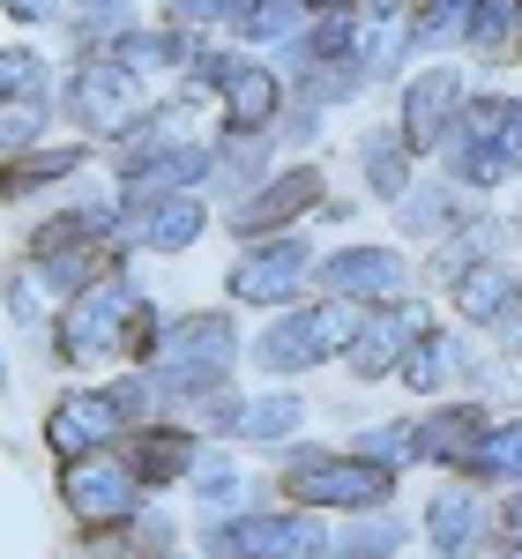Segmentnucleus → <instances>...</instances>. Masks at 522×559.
Segmentation results:
<instances>
[{"label": "nucleus", "mask_w": 522, "mask_h": 559, "mask_svg": "<svg viewBox=\"0 0 522 559\" xmlns=\"http://www.w3.org/2000/svg\"><path fill=\"white\" fill-rule=\"evenodd\" d=\"M358 321L366 313L344 299H299V306H284V313H269L247 336V358L269 381H292V373H313V366H344Z\"/></svg>", "instance_id": "nucleus-1"}, {"label": "nucleus", "mask_w": 522, "mask_h": 559, "mask_svg": "<svg viewBox=\"0 0 522 559\" xmlns=\"http://www.w3.org/2000/svg\"><path fill=\"white\" fill-rule=\"evenodd\" d=\"M440 173L455 179L463 194H500L522 179V105L500 90H471L463 120L440 150Z\"/></svg>", "instance_id": "nucleus-2"}, {"label": "nucleus", "mask_w": 522, "mask_h": 559, "mask_svg": "<svg viewBox=\"0 0 522 559\" xmlns=\"http://www.w3.org/2000/svg\"><path fill=\"white\" fill-rule=\"evenodd\" d=\"M276 492L292 508H313V515H381L395 500V471L351 455V448H299L276 463Z\"/></svg>", "instance_id": "nucleus-3"}, {"label": "nucleus", "mask_w": 522, "mask_h": 559, "mask_svg": "<svg viewBox=\"0 0 522 559\" xmlns=\"http://www.w3.org/2000/svg\"><path fill=\"white\" fill-rule=\"evenodd\" d=\"M247 358V336H239V321L224 313V306H194V313H179L165 321V344L150 366H134V373H150L165 403H187L194 388H217L232 381V366Z\"/></svg>", "instance_id": "nucleus-4"}, {"label": "nucleus", "mask_w": 522, "mask_h": 559, "mask_svg": "<svg viewBox=\"0 0 522 559\" xmlns=\"http://www.w3.org/2000/svg\"><path fill=\"white\" fill-rule=\"evenodd\" d=\"M134 306H142L134 269L97 276L83 299H68L60 313H52V358H60L68 373H90V366H105V358H128V321H134Z\"/></svg>", "instance_id": "nucleus-5"}, {"label": "nucleus", "mask_w": 522, "mask_h": 559, "mask_svg": "<svg viewBox=\"0 0 522 559\" xmlns=\"http://www.w3.org/2000/svg\"><path fill=\"white\" fill-rule=\"evenodd\" d=\"M157 97H150V83L134 75V68H120L112 52H90V60H75L68 68V83H60V112H68V128H75V142H128L134 128H142V112H150Z\"/></svg>", "instance_id": "nucleus-6"}, {"label": "nucleus", "mask_w": 522, "mask_h": 559, "mask_svg": "<svg viewBox=\"0 0 522 559\" xmlns=\"http://www.w3.org/2000/svg\"><path fill=\"white\" fill-rule=\"evenodd\" d=\"M194 545L202 559H329L336 530L313 508H247V515H210Z\"/></svg>", "instance_id": "nucleus-7"}, {"label": "nucleus", "mask_w": 522, "mask_h": 559, "mask_svg": "<svg viewBox=\"0 0 522 559\" xmlns=\"http://www.w3.org/2000/svg\"><path fill=\"white\" fill-rule=\"evenodd\" d=\"M313 239L306 231H276V239H239V254L224 269V299L232 306H261V313H284L313 292Z\"/></svg>", "instance_id": "nucleus-8"}, {"label": "nucleus", "mask_w": 522, "mask_h": 559, "mask_svg": "<svg viewBox=\"0 0 522 559\" xmlns=\"http://www.w3.org/2000/svg\"><path fill=\"white\" fill-rule=\"evenodd\" d=\"M60 112V75L38 45H0V157L38 150Z\"/></svg>", "instance_id": "nucleus-9"}, {"label": "nucleus", "mask_w": 522, "mask_h": 559, "mask_svg": "<svg viewBox=\"0 0 522 559\" xmlns=\"http://www.w3.org/2000/svg\"><path fill=\"white\" fill-rule=\"evenodd\" d=\"M463 105H471V83H463V68H448V60H426L411 83H403V105H395V134H403V150L426 165L448 150V134L463 120Z\"/></svg>", "instance_id": "nucleus-10"}, {"label": "nucleus", "mask_w": 522, "mask_h": 559, "mask_svg": "<svg viewBox=\"0 0 522 559\" xmlns=\"http://www.w3.org/2000/svg\"><path fill=\"white\" fill-rule=\"evenodd\" d=\"M60 508L90 530H112V522H128L150 508V492L134 485V471L120 463V448H105V455H75V463H60Z\"/></svg>", "instance_id": "nucleus-11"}, {"label": "nucleus", "mask_w": 522, "mask_h": 559, "mask_svg": "<svg viewBox=\"0 0 522 559\" xmlns=\"http://www.w3.org/2000/svg\"><path fill=\"white\" fill-rule=\"evenodd\" d=\"M321 202H329V173H321V165H276L247 202L224 210V224H232L239 239H276V231H299Z\"/></svg>", "instance_id": "nucleus-12"}, {"label": "nucleus", "mask_w": 522, "mask_h": 559, "mask_svg": "<svg viewBox=\"0 0 522 559\" xmlns=\"http://www.w3.org/2000/svg\"><path fill=\"white\" fill-rule=\"evenodd\" d=\"M411 261L395 254V247H336V254H321V269H313V284H321V299H344L358 306V313H373V306H395L411 299Z\"/></svg>", "instance_id": "nucleus-13"}, {"label": "nucleus", "mask_w": 522, "mask_h": 559, "mask_svg": "<svg viewBox=\"0 0 522 559\" xmlns=\"http://www.w3.org/2000/svg\"><path fill=\"white\" fill-rule=\"evenodd\" d=\"M426 329H440V313L418 299V292H411V299H395V306H373V313L358 321V336H351L344 366L366 388H373V381H395V366L411 358V344H418Z\"/></svg>", "instance_id": "nucleus-14"}, {"label": "nucleus", "mask_w": 522, "mask_h": 559, "mask_svg": "<svg viewBox=\"0 0 522 559\" xmlns=\"http://www.w3.org/2000/svg\"><path fill=\"white\" fill-rule=\"evenodd\" d=\"M31 261L52 254H90V247H128V224H120V194H68L60 210H45L31 224Z\"/></svg>", "instance_id": "nucleus-15"}, {"label": "nucleus", "mask_w": 522, "mask_h": 559, "mask_svg": "<svg viewBox=\"0 0 522 559\" xmlns=\"http://www.w3.org/2000/svg\"><path fill=\"white\" fill-rule=\"evenodd\" d=\"M120 440H128V418L112 411L105 388H60V395H52V411H45V448H52L60 463L105 455V448H120Z\"/></svg>", "instance_id": "nucleus-16"}, {"label": "nucleus", "mask_w": 522, "mask_h": 559, "mask_svg": "<svg viewBox=\"0 0 522 559\" xmlns=\"http://www.w3.org/2000/svg\"><path fill=\"white\" fill-rule=\"evenodd\" d=\"M202 432L179 426V418H150V426H134L128 440H120V463L134 471V485L142 492H165V485H187L194 477V463H202Z\"/></svg>", "instance_id": "nucleus-17"}, {"label": "nucleus", "mask_w": 522, "mask_h": 559, "mask_svg": "<svg viewBox=\"0 0 522 559\" xmlns=\"http://www.w3.org/2000/svg\"><path fill=\"white\" fill-rule=\"evenodd\" d=\"M284 105H292V83H284L269 60L247 52V60L232 68V83L217 90V134H276Z\"/></svg>", "instance_id": "nucleus-18"}, {"label": "nucleus", "mask_w": 522, "mask_h": 559, "mask_svg": "<svg viewBox=\"0 0 522 559\" xmlns=\"http://www.w3.org/2000/svg\"><path fill=\"white\" fill-rule=\"evenodd\" d=\"M426 537H434L440 559H471V552H493V500L478 485H440L426 500Z\"/></svg>", "instance_id": "nucleus-19"}, {"label": "nucleus", "mask_w": 522, "mask_h": 559, "mask_svg": "<svg viewBox=\"0 0 522 559\" xmlns=\"http://www.w3.org/2000/svg\"><path fill=\"white\" fill-rule=\"evenodd\" d=\"M485 432H493V403H478V395H455V403H440V411H426V418H418V463H434V471H455V477H463V463L478 455Z\"/></svg>", "instance_id": "nucleus-20"}, {"label": "nucleus", "mask_w": 522, "mask_h": 559, "mask_svg": "<svg viewBox=\"0 0 522 559\" xmlns=\"http://www.w3.org/2000/svg\"><path fill=\"white\" fill-rule=\"evenodd\" d=\"M210 224H217L210 216V194H157L128 224V247H142V254H187V247H202Z\"/></svg>", "instance_id": "nucleus-21"}, {"label": "nucleus", "mask_w": 522, "mask_h": 559, "mask_svg": "<svg viewBox=\"0 0 522 559\" xmlns=\"http://www.w3.org/2000/svg\"><path fill=\"white\" fill-rule=\"evenodd\" d=\"M90 142H38V150H23V157H0V202H31V194H52V187H68V179L83 173Z\"/></svg>", "instance_id": "nucleus-22"}, {"label": "nucleus", "mask_w": 522, "mask_h": 559, "mask_svg": "<svg viewBox=\"0 0 522 559\" xmlns=\"http://www.w3.org/2000/svg\"><path fill=\"white\" fill-rule=\"evenodd\" d=\"M471 373H478V350L463 344V329H426L411 344V358L395 366V381L411 388V395H440L448 381H471Z\"/></svg>", "instance_id": "nucleus-23"}, {"label": "nucleus", "mask_w": 522, "mask_h": 559, "mask_svg": "<svg viewBox=\"0 0 522 559\" xmlns=\"http://www.w3.org/2000/svg\"><path fill=\"white\" fill-rule=\"evenodd\" d=\"M508 231H515L508 216L478 210L471 224H455L448 239H434V254H426V276H434V284H455L463 269H478V261H500V254H508Z\"/></svg>", "instance_id": "nucleus-24"}, {"label": "nucleus", "mask_w": 522, "mask_h": 559, "mask_svg": "<svg viewBox=\"0 0 522 559\" xmlns=\"http://www.w3.org/2000/svg\"><path fill=\"white\" fill-rule=\"evenodd\" d=\"M471 216H478V210H471V194H463L448 173L411 179V194L395 202V224H403L411 239H448V231H455V224H471Z\"/></svg>", "instance_id": "nucleus-25"}, {"label": "nucleus", "mask_w": 522, "mask_h": 559, "mask_svg": "<svg viewBox=\"0 0 522 559\" xmlns=\"http://www.w3.org/2000/svg\"><path fill=\"white\" fill-rule=\"evenodd\" d=\"M299 426H306V395L299 388H261V395H239L232 440H239V448H292Z\"/></svg>", "instance_id": "nucleus-26"}, {"label": "nucleus", "mask_w": 522, "mask_h": 559, "mask_svg": "<svg viewBox=\"0 0 522 559\" xmlns=\"http://www.w3.org/2000/svg\"><path fill=\"white\" fill-rule=\"evenodd\" d=\"M179 530L165 508H142V515L112 522V530H90L83 537V559H173Z\"/></svg>", "instance_id": "nucleus-27"}, {"label": "nucleus", "mask_w": 522, "mask_h": 559, "mask_svg": "<svg viewBox=\"0 0 522 559\" xmlns=\"http://www.w3.org/2000/svg\"><path fill=\"white\" fill-rule=\"evenodd\" d=\"M358 179H366V194H373V202H403V194H411V179H418V157H411V150H403V134L395 128H366L358 134Z\"/></svg>", "instance_id": "nucleus-28"}, {"label": "nucleus", "mask_w": 522, "mask_h": 559, "mask_svg": "<svg viewBox=\"0 0 522 559\" xmlns=\"http://www.w3.org/2000/svg\"><path fill=\"white\" fill-rule=\"evenodd\" d=\"M508 299H522V276L508 269V254L478 261V269H463V276L448 284V306H455V321H463V329H485Z\"/></svg>", "instance_id": "nucleus-29"}, {"label": "nucleus", "mask_w": 522, "mask_h": 559, "mask_svg": "<svg viewBox=\"0 0 522 559\" xmlns=\"http://www.w3.org/2000/svg\"><path fill=\"white\" fill-rule=\"evenodd\" d=\"M269 150H276V134H217V179H210V194H224V210L247 202L261 179L276 173Z\"/></svg>", "instance_id": "nucleus-30"}, {"label": "nucleus", "mask_w": 522, "mask_h": 559, "mask_svg": "<svg viewBox=\"0 0 522 559\" xmlns=\"http://www.w3.org/2000/svg\"><path fill=\"white\" fill-rule=\"evenodd\" d=\"M463 485H478V492H515L522 485V418H493V432L478 440V455L463 463Z\"/></svg>", "instance_id": "nucleus-31"}, {"label": "nucleus", "mask_w": 522, "mask_h": 559, "mask_svg": "<svg viewBox=\"0 0 522 559\" xmlns=\"http://www.w3.org/2000/svg\"><path fill=\"white\" fill-rule=\"evenodd\" d=\"M194 500L210 508V515H247V508H261V485L247 471H232V455L224 448H202V463H194Z\"/></svg>", "instance_id": "nucleus-32"}, {"label": "nucleus", "mask_w": 522, "mask_h": 559, "mask_svg": "<svg viewBox=\"0 0 522 559\" xmlns=\"http://www.w3.org/2000/svg\"><path fill=\"white\" fill-rule=\"evenodd\" d=\"M463 45L478 60H522V0H471V23H463Z\"/></svg>", "instance_id": "nucleus-33"}, {"label": "nucleus", "mask_w": 522, "mask_h": 559, "mask_svg": "<svg viewBox=\"0 0 522 559\" xmlns=\"http://www.w3.org/2000/svg\"><path fill=\"white\" fill-rule=\"evenodd\" d=\"M187 52H194V38H187V31H173V23H134L128 38L112 45V60H120V68H134L142 83H150V75H165V68H187Z\"/></svg>", "instance_id": "nucleus-34"}, {"label": "nucleus", "mask_w": 522, "mask_h": 559, "mask_svg": "<svg viewBox=\"0 0 522 559\" xmlns=\"http://www.w3.org/2000/svg\"><path fill=\"white\" fill-rule=\"evenodd\" d=\"M403 537H411V522L395 515V508H381V515H351L344 530H336V552L329 559H395Z\"/></svg>", "instance_id": "nucleus-35"}, {"label": "nucleus", "mask_w": 522, "mask_h": 559, "mask_svg": "<svg viewBox=\"0 0 522 559\" xmlns=\"http://www.w3.org/2000/svg\"><path fill=\"white\" fill-rule=\"evenodd\" d=\"M403 23H411V52H440V45H463L471 0H403Z\"/></svg>", "instance_id": "nucleus-36"}, {"label": "nucleus", "mask_w": 522, "mask_h": 559, "mask_svg": "<svg viewBox=\"0 0 522 559\" xmlns=\"http://www.w3.org/2000/svg\"><path fill=\"white\" fill-rule=\"evenodd\" d=\"M351 455H366V463H381V471H411L418 463V418H381V426H358L351 432Z\"/></svg>", "instance_id": "nucleus-37"}, {"label": "nucleus", "mask_w": 522, "mask_h": 559, "mask_svg": "<svg viewBox=\"0 0 522 559\" xmlns=\"http://www.w3.org/2000/svg\"><path fill=\"white\" fill-rule=\"evenodd\" d=\"M403 60H411V23H403V15L358 23V68H366V83H389Z\"/></svg>", "instance_id": "nucleus-38"}, {"label": "nucleus", "mask_w": 522, "mask_h": 559, "mask_svg": "<svg viewBox=\"0 0 522 559\" xmlns=\"http://www.w3.org/2000/svg\"><path fill=\"white\" fill-rule=\"evenodd\" d=\"M232 418H239V388L217 381V388H194V395H187V418H179V426H194V432H232Z\"/></svg>", "instance_id": "nucleus-39"}, {"label": "nucleus", "mask_w": 522, "mask_h": 559, "mask_svg": "<svg viewBox=\"0 0 522 559\" xmlns=\"http://www.w3.org/2000/svg\"><path fill=\"white\" fill-rule=\"evenodd\" d=\"M0 313H8L15 329H38V321H45V292H38V276H31V269H15V276L0 284Z\"/></svg>", "instance_id": "nucleus-40"}, {"label": "nucleus", "mask_w": 522, "mask_h": 559, "mask_svg": "<svg viewBox=\"0 0 522 559\" xmlns=\"http://www.w3.org/2000/svg\"><path fill=\"white\" fill-rule=\"evenodd\" d=\"M478 336L500 350V358H522V299H508V306H500V313L478 329Z\"/></svg>", "instance_id": "nucleus-41"}, {"label": "nucleus", "mask_w": 522, "mask_h": 559, "mask_svg": "<svg viewBox=\"0 0 522 559\" xmlns=\"http://www.w3.org/2000/svg\"><path fill=\"white\" fill-rule=\"evenodd\" d=\"M321 120H329L321 105L292 97V105H284V120H276V142H313V134H321Z\"/></svg>", "instance_id": "nucleus-42"}, {"label": "nucleus", "mask_w": 522, "mask_h": 559, "mask_svg": "<svg viewBox=\"0 0 522 559\" xmlns=\"http://www.w3.org/2000/svg\"><path fill=\"white\" fill-rule=\"evenodd\" d=\"M0 8H8L23 31H38V23H60V15L75 23V0H0Z\"/></svg>", "instance_id": "nucleus-43"}, {"label": "nucleus", "mask_w": 522, "mask_h": 559, "mask_svg": "<svg viewBox=\"0 0 522 559\" xmlns=\"http://www.w3.org/2000/svg\"><path fill=\"white\" fill-rule=\"evenodd\" d=\"M493 545H522V485L500 492V508H493Z\"/></svg>", "instance_id": "nucleus-44"}, {"label": "nucleus", "mask_w": 522, "mask_h": 559, "mask_svg": "<svg viewBox=\"0 0 522 559\" xmlns=\"http://www.w3.org/2000/svg\"><path fill=\"white\" fill-rule=\"evenodd\" d=\"M358 23H381V15H403V0H351Z\"/></svg>", "instance_id": "nucleus-45"}, {"label": "nucleus", "mask_w": 522, "mask_h": 559, "mask_svg": "<svg viewBox=\"0 0 522 559\" xmlns=\"http://www.w3.org/2000/svg\"><path fill=\"white\" fill-rule=\"evenodd\" d=\"M306 15H351V0H299Z\"/></svg>", "instance_id": "nucleus-46"}, {"label": "nucleus", "mask_w": 522, "mask_h": 559, "mask_svg": "<svg viewBox=\"0 0 522 559\" xmlns=\"http://www.w3.org/2000/svg\"><path fill=\"white\" fill-rule=\"evenodd\" d=\"M500 559H522V545H500Z\"/></svg>", "instance_id": "nucleus-47"}, {"label": "nucleus", "mask_w": 522, "mask_h": 559, "mask_svg": "<svg viewBox=\"0 0 522 559\" xmlns=\"http://www.w3.org/2000/svg\"><path fill=\"white\" fill-rule=\"evenodd\" d=\"M0 381H8V344H0Z\"/></svg>", "instance_id": "nucleus-48"}, {"label": "nucleus", "mask_w": 522, "mask_h": 559, "mask_svg": "<svg viewBox=\"0 0 522 559\" xmlns=\"http://www.w3.org/2000/svg\"><path fill=\"white\" fill-rule=\"evenodd\" d=\"M75 8H105V0H75Z\"/></svg>", "instance_id": "nucleus-49"}, {"label": "nucleus", "mask_w": 522, "mask_h": 559, "mask_svg": "<svg viewBox=\"0 0 522 559\" xmlns=\"http://www.w3.org/2000/svg\"><path fill=\"white\" fill-rule=\"evenodd\" d=\"M515 231H522V210H515Z\"/></svg>", "instance_id": "nucleus-50"}, {"label": "nucleus", "mask_w": 522, "mask_h": 559, "mask_svg": "<svg viewBox=\"0 0 522 559\" xmlns=\"http://www.w3.org/2000/svg\"><path fill=\"white\" fill-rule=\"evenodd\" d=\"M515 105H522V97H515Z\"/></svg>", "instance_id": "nucleus-51"}, {"label": "nucleus", "mask_w": 522, "mask_h": 559, "mask_svg": "<svg viewBox=\"0 0 522 559\" xmlns=\"http://www.w3.org/2000/svg\"><path fill=\"white\" fill-rule=\"evenodd\" d=\"M173 559H179V552H173Z\"/></svg>", "instance_id": "nucleus-52"}]
</instances>
